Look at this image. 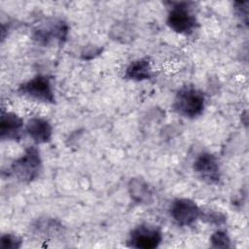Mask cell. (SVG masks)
<instances>
[{"mask_svg": "<svg viewBox=\"0 0 249 249\" xmlns=\"http://www.w3.org/2000/svg\"><path fill=\"white\" fill-rule=\"evenodd\" d=\"M25 124L23 120L14 112L2 111L0 118V139L18 141L21 138Z\"/></svg>", "mask_w": 249, "mask_h": 249, "instance_id": "9c48e42d", "label": "cell"}, {"mask_svg": "<svg viewBox=\"0 0 249 249\" xmlns=\"http://www.w3.org/2000/svg\"><path fill=\"white\" fill-rule=\"evenodd\" d=\"M22 245V240L16 234L4 233L0 237L1 249H18Z\"/></svg>", "mask_w": 249, "mask_h": 249, "instance_id": "2e32d148", "label": "cell"}, {"mask_svg": "<svg viewBox=\"0 0 249 249\" xmlns=\"http://www.w3.org/2000/svg\"><path fill=\"white\" fill-rule=\"evenodd\" d=\"M42 171V159L39 150L30 146L23 154L10 165V173L21 183H31L36 180Z\"/></svg>", "mask_w": 249, "mask_h": 249, "instance_id": "7a4b0ae2", "label": "cell"}, {"mask_svg": "<svg viewBox=\"0 0 249 249\" xmlns=\"http://www.w3.org/2000/svg\"><path fill=\"white\" fill-rule=\"evenodd\" d=\"M35 230L40 234H53L56 231H58L59 229H61V225L58 224L53 219H47V220H40L35 225Z\"/></svg>", "mask_w": 249, "mask_h": 249, "instance_id": "9a60e30c", "label": "cell"}, {"mask_svg": "<svg viewBox=\"0 0 249 249\" xmlns=\"http://www.w3.org/2000/svg\"><path fill=\"white\" fill-rule=\"evenodd\" d=\"M101 53H102V49L100 47H95V46L86 47L81 53V57L85 60H89L99 55Z\"/></svg>", "mask_w": 249, "mask_h": 249, "instance_id": "ac0fdd59", "label": "cell"}, {"mask_svg": "<svg viewBox=\"0 0 249 249\" xmlns=\"http://www.w3.org/2000/svg\"><path fill=\"white\" fill-rule=\"evenodd\" d=\"M200 210L201 208L194 200L177 197L170 204L169 214L178 226L189 227L199 219Z\"/></svg>", "mask_w": 249, "mask_h": 249, "instance_id": "ba28073f", "label": "cell"}, {"mask_svg": "<svg viewBox=\"0 0 249 249\" xmlns=\"http://www.w3.org/2000/svg\"><path fill=\"white\" fill-rule=\"evenodd\" d=\"M195 174L208 185H217L221 180L220 163L216 156L210 152H200L194 160Z\"/></svg>", "mask_w": 249, "mask_h": 249, "instance_id": "52a82bcc", "label": "cell"}, {"mask_svg": "<svg viewBox=\"0 0 249 249\" xmlns=\"http://www.w3.org/2000/svg\"><path fill=\"white\" fill-rule=\"evenodd\" d=\"M248 5L249 2H234L233 3V11L235 16L244 22L245 25L248 24Z\"/></svg>", "mask_w": 249, "mask_h": 249, "instance_id": "e0dca14e", "label": "cell"}, {"mask_svg": "<svg viewBox=\"0 0 249 249\" xmlns=\"http://www.w3.org/2000/svg\"><path fill=\"white\" fill-rule=\"evenodd\" d=\"M69 26L62 19H52L43 22L34 28L32 32V39L40 45L47 46L52 43L58 45L63 44L68 36Z\"/></svg>", "mask_w": 249, "mask_h": 249, "instance_id": "5b68a950", "label": "cell"}, {"mask_svg": "<svg viewBox=\"0 0 249 249\" xmlns=\"http://www.w3.org/2000/svg\"><path fill=\"white\" fill-rule=\"evenodd\" d=\"M199 219L201 221H203L204 223H206V224L213 225V226H216V227L224 226L226 224V221H227V217L224 213H222L220 211L212 210V209L204 210L202 208L200 210Z\"/></svg>", "mask_w": 249, "mask_h": 249, "instance_id": "4fadbf2b", "label": "cell"}, {"mask_svg": "<svg viewBox=\"0 0 249 249\" xmlns=\"http://www.w3.org/2000/svg\"><path fill=\"white\" fill-rule=\"evenodd\" d=\"M128 192L131 198L137 203L148 204L153 200L152 189L142 178H131L128 183Z\"/></svg>", "mask_w": 249, "mask_h": 249, "instance_id": "7c38bea8", "label": "cell"}, {"mask_svg": "<svg viewBox=\"0 0 249 249\" xmlns=\"http://www.w3.org/2000/svg\"><path fill=\"white\" fill-rule=\"evenodd\" d=\"M24 130L36 144L49 143L53 137V126L51 123L41 117L29 119L25 124Z\"/></svg>", "mask_w": 249, "mask_h": 249, "instance_id": "30bf717a", "label": "cell"}, {"mask_svg": "<svg viewBox=\"0 0 249 249\" xmlns=\"http://www.w3.org/2000/svg\"><path fill=\"white\" fill-rule=\"evenodd\" d=\"M161 241L162 231L159 227L141 224L130 231L126 245L135 249H155L160 245Z\"/></svg>", "mask_w": 249, "mask_h": 249, "instance_id": "8992f818", "label": "cell"}, {"mask_svg": "<svg viewBox=\"0 0 249 249\" xmlns=\"http://www.w3.org/2000/svg\"><path fill=\"white\" fill-rule=\"evenodd\" d=\"M166 17L167 26L177 34L191 35L198 22L191 2H171Z\"/></svg>", "mask_w": 249, "mask_h": 249, "instance_id": "3957f363", "label": "cell"}, {"mask_svg": "<svg viewBox=\"0 0 249 249\" xmlns=\"http://www.w3.org/2000/svg\"><path fill=\"white\" fill-rule=\"evenodd\" d=\"M17 91L19 95L34 101L45 104L55 103L53 81L52 78L48 75H35L31 79L21 83L18 86Z\"/></svg>", "mask_w": 249, "mask_h": 249, "instance_id": "277c9868", "label": "cell"}, {"mask_svg": "<svg viewBox=\"0 0 249 249\" xmlns=\"http://www.w3.org/2000/svg\"><path fill=\"white\" fill-rule=\"evenodd\" d=\"M153 76V69L148 58H138L131 61L124 70V78L134 82L150 80Z\"/></svg>", "mask_w": 249, "mask_h": 249, "instance_id": "8fae6325", "label": "cell"}, {"mask_svg": "<svg viewBox=\"0 0 249 249\" xmlns=\"http://www.w3.org/2000/svg\"><path fill=\"white\" fill-rule=\"evenodd\" d=\"M210 246L212 248H231V240L228 232L224 230H217L210 236Z\"/></svg>", "mask_w": 249, "mask_h": 249, "instance_id": "5bb4252c", "label": "cell"}, {"mask_svg": "<svg viewBox=\"0 0 249 249\" xmlns=\"http://www.w3.org/2000/svg\"><path fill=\"white\" fill-rule=\"evenodd\" d=\"M206 98L203 91L194 86H184L176 92L173 102V111L181 117L196 119L205 109Z\"/></svg>", "mask_w": 249, "mask_h": 249, "instance_id": "6da1fadb", "label": "cell"}]
</instances>
